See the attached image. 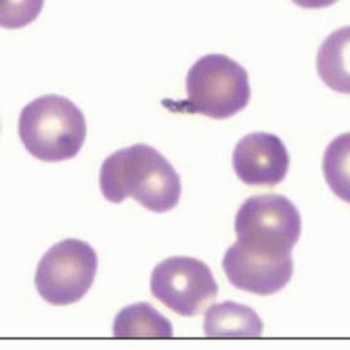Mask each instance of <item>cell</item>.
<instances>
[{
	"instance_id": "obj_1",
	"label": "cell",
	"mask_w": 350,
	"mask_h": 350,
	"mask_svg": "<svg viewBox=\"0 0 350 350\" xmlns=\"http://www.w3.org/2000/svg\"><path fill=\"white\" fill-rule=\"evenodd\" d=\"M101 193L111 204L133 198L149 212H170L180 200V178L166 157L149 145L111 153L101 166Z\"/></svg>"
},
{
	"instance_id": "obj_2",
	"label": "cell",
	"mask_w": 350,
	"mask_h": 350,
	"mask_svg": "<svg viewBox=\"0 0 350 350\" xmlns=\"http://www.w3.org/2000/svg\"><path fill=\"white\" fill-rule=\"evenodd\" d=\"M19 139L40 162H68L84 145V113L61 94H42L21 109Z\"/></svg>"
},
{
	"instance_id": "obj_3",
	"label": "cell",
	"mask_w": 350,
	"mask_h": 350,
	"mask_svg": "<svg viewBox=\"0 0 350 350\" xmlns=\"http://www.w3.org/2000/svg\"><path fill=\"white\" fill-rule=\"evenodd\" d=\"M247 103V72L231 57L206 55L189 70L185 109L214 120H227L243 111Z\"/></svg>"
},
{
	"instance_id": "obj_4",
	"label": "cell",
	"mask_w": 350,
	"mask_h": 350,
	"mask_svg": "<svg viewBox=\"0 0 350 350\" xmlns=\"http://www.w3.org/2000/svg\"><path fill=\"white\" fill-rule=\"evenodd\" d=\"M300 233V212L283 196H252L235 216L237 241L254 252L271 254V256L292 254Z\"/></svg>"
},
{
	"instance_id": "obj_5",
	"label": "cell",
	"mask_w": 350,
	"mask_h": 350,
	"mask_svg": "<svg viewBox=\"0 0 350 350\" xmlns=\"http://www.w3.org/2000/svg\"><path fill=\"white\" fill-rule=\"evenodd\" d=\"M97 275V254L80 239L53 245L36 269V290L53 306H68L86 296Z\"/></svg>"
},
{
	"instance_id": "obj_6",
	"label": "cell",
	"mask_w": 350,
	"mask_h": 350,
	"mask_svg": "<svg viewBox=\"0 0 350 350\" xmlns=\"http://www.w3.org/2000/svg\"><path fill=\"white\" fill-rule=\"evenodd\" d=\"M151 294L172 312L196 317L214 302L218 285L206 262L189 256H174L153 269Z\"/></svg>"
},
{
	"instance_id": "obj_7",
	"label": "cell",
	"mask_w": 350,
	"mask_h": 350,
	"mask_svg": "<svg viewBox=\"0 0 350 350\" xmlns=\"http://www.w3.org/2000/svg\"><path fill=\"white\" fill-rule=\"evenodd\" d=\"M222 271L233 288L256 296H273L290 283L294 260L292 254L271 256L235 241L222 258Z\"/></svg>"
},
{
	"instance_id": "obj_8",
	"label": "cell",
	"mask_w": 350,
	"mask_h": 350,
	"mask_svg": "<svg viewBox=\"0 0 350 350\" xmlns=\"http://www.w3.org/2000/svg\"><path fill=\"white\" fill-rule=\"evenodd\" d=\"M233 170L250 187H277L290 170V153L271 133H252L233 151Z\"/></svg>"
},
{
	"instance_id": "obj_9",
	"label": "cell",
	"mask_w": 350,
	"mask_h": 350,
	"mask_svg": "<svg viewBox=\"0 0 350 350\" xmlns=\"http://www.w3.org/2000/svg\"><path fill=\"white\" fill-rule=\"evenodd\" d=\"M262 321L250 306L222 302L206 308L204 334L208 338H260Z\"/></svg>"
},
{
	"instance_id": "obj_10",
	"label": "cell",
	"mask_w": 350,
	"mask_h": 350,
	"mask_svg": "<svg viewBox=\"0 0 350 350\" xmlns=\"http://www.w3.org/2000/svg\"><path fill=\"white\" fill-rule=\"evenodd\" d=\"M317 74L338 94H350V25L329 34L317 53Z\"/></svg>"
},
{
	"instance_id": "obj_11",
	"label": "cell",
	"mask_w": 350,
	"mask_h": 350,
	"mask_svg": "<svg viewBox=\"0 0 350 350\" xmlns=\"http://www.w3.org/2000/svg\"><path fill=\"white\" fill-rule=\"evenodd\" d=\"M113 336L116 338H172V323L166 319L164 314L157 312L151 304L139 302L131 304L118 312L116 321H113Z\"/></svg>"
},
{
	"instance_id": "obj_12",
	"label": "cell",
	"mask_w": 350,
	"mask_h": 350,
	"mask_svg": "<svg viewBox=\"0 0 350 350\" xmlns=\"http://www.w3.org/2000/svg\"><path fill=\"white\" fill-rule=\"evenodd\" d=\"M323 176L334 196L350 204V133L336 137L323 153Z\"/></svg>"
},
{
	"instance_id": "obj_13",
	"label": "cell",
	"mask_w": 350,
	"mask_h": 350,
	"mask_svg": "<svg viewBox=\"0 0 350 350\" xmlns=\"http://www.w3.org/2000/svg\"><path fill=\"white\" fill-rule=\"evenodd\" d=\"M44 0H0V27L19 29L36 21Z\"/></svg>"
},
{
	"instance_id": "obj_14",
	"label": "cell",
	"mask_w": 350,
	"mask_h": 350,
	"mask_svg": "<svg viewBox=\"0 0 350 350\" xmlns=\"http://www.w3.org/2000/svg\"><path fill=\"white\" fill-rule=\"evenodd\" d=\"M294 3L300 7V9H327L332 5H336L338 0H294Z\"/></svg>"
}]
</instances>
